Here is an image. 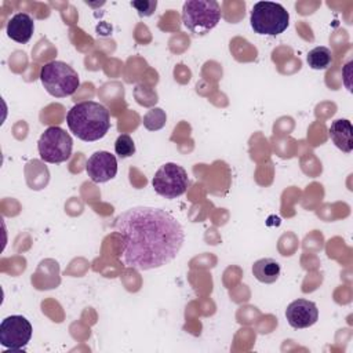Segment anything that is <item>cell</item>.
<instances>
[{
  "label": "cell",
  "mask_w": 353,
  "mask_h": 353,
  "mask_svg": "<svg viewBox=\"0 0 353 353\" xmlns=\"http://www.w3.org/2000/svg\"><path fill=\"white\" fill-rule=\"evenodd\" d=\"M250 23L258 34L277 36L288 28L290 14L279 3L258 1L251 10Z\"/></svg>",
  "instance_id": "5"
},
{
  "label": "cell",
  "mask_w": 353,
  "mask_h": 353,
  "mask_svg": "<svg viewBox=\"0 0 353 353\" xmlns=\"http://www.w3.org/2000/svg\"><path fill=\"white\" fill-rule=\"evenodd\" d=\"M114 152L120 159L130 157L135 153V143L128 134H121L114 142Z\"/></svg>",
  "instance_id": "15"
},
{
  "label": "cell",
  "mask_w": 353,
  "mask_h": 353,
  "mask_svg": "<svg viewBox=\"0 0 353 353\" xmlns=\"http://www.w3.org/2000/svg\"><path fill=\"white\" fill-rule=\"evenodd\" d=\"M280 272V263L273 258H261L252 265L254 277L263 284L274 283L279 279Z\"/></svg>",
  "instance_id": "13"
},
{
  "label": "cell",
  "mask_w": 353,
  "mask_h": 353,
  "mask_svg": "<svg viewBox=\"0 0 353 353\" xmlns=\"http://www.w3.org/2000/svg\"><path fill=\"white\" fill-rule=\"evenodd\" d=\"M66 123L69 130L79 139L94 142L108 134L110 128V114L102 103L95 101H84L69 109Z\"/></svg>",
  "instance_id": "2"
},
{
  "label": "cell",
  "mask_w": 353,
  "mask_h": 353,
  "mask_svg": "<svg viewBox=\"0 0 353 353\" xmlns=\"http://www.w3.org/2000/svg\"><path fill=\"white\" fill-rule=\"evenodd\" d=\"M131 6L138 11L139 17H149L154 12L157 7L156 0H134L131 1Z\"/></svg>",
  "instance_id": "16"
},
{
  "label": "cell",
  "mask_w": 353,
  "mask_h": 353,
  "mask_svg": "<svg viewBox=\"0 0 353 353\" xmlns=\"http://www.w3.org/2000/svg\"><path fill=\"white\" fill-rule=\"evenodd\" d=\"M306 62L307 65L314 69V70H323V69H327L331 62H332V54H331V50L328 47H324V46H319V47H314L313 50H310L307 52V57H306Z\"/></svg>",
  "instance_id": "14"
},
{
  "label": "cell",
  "mask_w": 353,
  "mask_h": 353,
  "mask_svg": "<svg viewBox=\"0 0 353 353\" xmlns=\"http://www.w3.org/2000/svg\"><path fill=\"white\" fill-rule=\"evenodd\" d=\"M328 134L334 145L345 153L353 150V128L347 119L334 120L328 128Z\"/></svg>",
  "instance_id": "12"
},
{
  "label": "cell",
  "mask_w": 353,
  "mask_h": 353,
  "mask_svg": "<svg viewBox=\"0 0 353 353\" xmlns=\"http://www.w3.org/2000/svg\"><path fill=\"white\" fill-rule=\"evenodd\" d=\"M33 334L32 324L21 314L6 317L0 324V343L11 350H22Z\"/></svg>",
  "instance_id": "8"
},
{
  "label": "cell",
  "mask_w": 353,
  "mask_h": 353,
  "mask_svg": "<svg viewBox=\"0 0 353 353\" xmlns=\"http://www.w3.org/2000/svg\"><path fill=\"white\" fill-rule=\"evenodd\" d=\"M40 81L46 91L55 98L73 95L80 85L77 72L62 61H51L41 66Z\"/></svg>",
  "instance_id": "3"
},
{
  "label": "cell",
  "mask_w": 353,
  "mask_h": 353,
  "mask_svg": "<svg viewBox=\"0 0 353 353\" xmlns=\"http://www.w3.org/2000/svg\"><path fill=\"white\" fill-rule=\"evenodd\" d=\"M221 21V7L215 0H188L182 7V22L185 28L203 36L214 29Z\"/></svg>",
  "instance_id": "4"
},
{
  "label": "cell",
  "mask_w": 353,
  "mask_h": 353,
  "mask_svg": "<svg viewBox=\"0 0 353 353\" xmlns=\"http://www.w3.org/2000/svg\"><path fill=\"white\" fill-rule=\"evenodd\" d=\"M90 179L95 183H103L113 179L117 174V160L114 154L106 150H98L90 156L85 164Z\"/></svg>",
  "instance_id": "9"
},
{
  "label": "cell",
  "mask_w": 353,
  "mask_h": 353,
  "mask_svg": "<svg viewBox=\"0 0 353 353\" xmlns=\"http://www.w3.org/2000/svg\"><path fill=\"white\" fill-rule=\"evenodd\" d=\"M7 36L21 44H25L30 40L33 30H34V22L33 18L26 12H18L7 22Z\"/></svg>",
  "instance_id": "11"
},
{
  "label": "cell",
  "mask_w": 353,
  "mask_h": 353,
  "mask_svg": "<svg viewBox=\"0 0 353 353\" xmlns=\"http://www.w3.org/2000/svg\"><path fill=\"white\" fill-rule=\"evenodd\" d=\"M285 317L292 328H307L317 321L319 309L312 301L295 299L287 306Z\"/></svg>",
  "instance_id": "10"
},
{
  "label": "cell",
  "mask_w": 353,
  "mask_h": 353,
  "mask_svg": "<svg viewBox=\"0 0 353 353\" xmlns=\"http://www.w3.org/2000/svg\"><path fill=\"white\" fill-rule=\"evenodd\" d=\"M152 186L161 197L168 200L176 199L182 196L189 186L188 172L176 163H165L156 171Z\"/></svg>",
  "instance_id": "7"
},
{
  "label": "cell",
  "mask_w": 353,
  "mask_h": 353,
  "mask_svg": "<svg viewBox=\"0 0 353 353\" xmlns=\"http://www.w3.org/2000/svg\"><path fill=\"white\" fill-rule=\"evenodd\" d=\"M125 266L150 270L170 263L185 241L182 225L163 208L137 205L114 219Z\"/></svg>",
  "instance_id": "1"
},
{
  "label": "cell",
  "mask_w": 353,
  "mask_h": 353,
  "mask_svg": "<svg viewBox=\"0 0 353 353\" xmlns=\"http://www.w3.org/2000/svg\"><path fill=\"white\" fill-rule=\"evenodd\" d=\"M72 137L61 127H48L39 138L37 149L40 159L46 163L59 164L66 161L72 154Z\"/></svg>",
  "instance_id": "6"
}]
</instances>
